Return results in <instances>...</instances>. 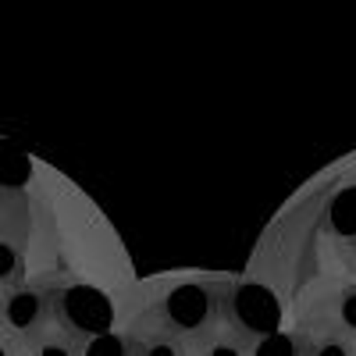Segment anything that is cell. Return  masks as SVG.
I'll use <instances>...</instances> for the list:
<instances>
[{
  "label": "cell",
  "instance_id": "obj_13",
  "mask_svg": "<svg viewBox=\"0 0 356 356\" xmlns=\"http://www.w3.org/2000/svg\"><path fill=\"white\" fill-rule=\"evenodd\" d=\"M18 278H22V253L8 243H0V285L15 289Z\"/></svg>",
  "mask_w": 356,
  "mask_h": 356
},
{
  "label": "cell",
  "instance_id": "obj_5",
  "mask_svg": "<svg viewBox=\"0 0 356 356\" xmlns=\"http://www.w3.org/2000/svg\"><path fill=\"white\" fill-rule=\"evenodd\" d=\"M324 232L335 239V246L356 253V186H342L324 207Z\"/></svg>",
  "mask_w": 356,
  "mask_h": 356
},
{
  "label": "cell",
  "instance_id": "obj_10",
  "mask_svg": "<svg viewBox=\"0 0 356 356\" xmlns=\"http://www.w3.org/2000/svg\"><path fill=\"white\" fill-rule=\"evenodd\" d=\"M253 356H307V332H303V324H300V328H292V332L282 328L275 335L257 339Z\"/></svg>",
  "mask_w": 356,
  "mask_h": 356
},
{
  "label": "cell",
  "instance_id": "obj_9",
  "mask_svg": "<svg viewBox=\"0 0 356 356\" xmlns=\"http://www.w3.org/2000/svg\"><path fill=\"white\" fill-rule=\"evenodd\" d=\"M307 332V356H356V339L339 328H303Z\"/></svg>",
  "mask_w": 356,
  "mask_h": 356
},
{
  "label": "cell",
  "instance_id": "obj_11",
  "mask_svg": "<svg viewBox=\"0 0 356 356\" xmlns=\"http://www.w3.org/2000/svg\"><path fill=\"white\" fill-rule=\"evenodd\" d=\"M328 328H339V332L356 339V282L342 285L339 296L332 300V324H328Z\"/></svg>",
  "mask_w": 356,
  "mask_h": 356
},
{
  "label": "cell",
  "instance_id": "obj_2",
  "mask_svg": "<svg viewBox=\"0 0 356 356\" xmlns=\"http://www.w3.org/2000/svg\"><path fill=\"white\" fill-rule=\"evenodd\" d=\"M54 300V324L65 328L79 339H97V335H107L111 324H114V307L111 300L93 289V285H68V289H57L50 292Z\"/></svg>",
  "mask_w": 356,
  "mask_h": 356
},
{
  "label": "cell",
  "instance_id": "obj_7",
  "mask_svg": "<svg viewBox=\"0 0 356 356\" xmlns=\"http://www.w3.org/2000/svg\"><path fill=\"white\" fill-rule=\"evenodd\" d=\"M86 353V339L50 324L47 332H40L33 342H25V356H82Z\"/></svg>",
  "mask_w": 356,
  "mask_h": 356
},
{
  "label": "cell",
  "instance_id": "obj_12",
  "mask_svg": "<svg viewBox=\"0 0 356 356\" xmlns=\"http://www.w3.org/2000/svg\"><path fill=\"white\" fill-rule=\"evenodd\" d=\"M82 356H132L129 335H114V332L97 335V339L86 342V353H82Z\"/></svg>",
  "mask_w": 356,
  "mask_h": 356
},
{
  "label": "cell",
  "instance_id": "obj_6",
  "mask_svg": "<svg viewBox=\"0 0 356 356\" xmlns=\"http://www.w3.org/2000/svg\"><path fill=\"white\" fill-rule=\"evenodd\" d=\"M129 349H132V356H193V346L189 342L175 339L171 332L157 328V324H150L146 317H139L132 324Z\"/></svg>",
  "mask_w": 356,
  "mask_h": 356
},
{
  "label": "cell",
  "instance_id": "obj_14",
  "mask_svg": "<svg viewBox=\"0 0 356 356\" xmlns=\"http://www.w3.org/2000/svg\"><path fill=\"white\" fill-rule=\"evenodd\" d=\"M353 267H356V257H353Z\"/></svg>",
  "mask_w": 356,
  "mask_h": 356
},
{
  "label": "cell",
  "instance_id": "obj_4",
  "mask_svg": "<svg viewBox=\"0 0 356 356\" xmlns=\"http://www.w3.org/2000/svg\"><path fill=\"white\" fill-rule=\"evenodd\" d=\"M50 324H54L50 292L29 289V285L4 289V296H0V332L15 335L25 346V342H33L40 332H47Z\"/></svg>",
  "mask_w": 356,
  "mask_h": 356
},
{
  "label": "cell",
  "instance_id": "obj_8",
  "mask_svg": "<svg viewBox=\"0 0 356 356\" xmlns=\"http://www.w3.org/2000/svg\"><path fill=\"white\" fill-rule=\"evenodd\" d=\"M253 346H257V339H250V335H243V332H235V328L225 324L221 332L203 339L193 349V356H253Z\"/></svg>",
  "mask_w": 356,
  "mask_h": 356
},
{
  "label": "cell",
  "instance_id": "obj_1",
  "mask_svg": "<svg viewBox=\"0 0 356 356\" xmlns=\"http://www.w3.org/2000/svg\"><path fill=\"white\" fill-rule=\"evenodd\" d=\"M228 289L232 282H178L143 317L196 349L228 324Z\"/></svg>",
  "mask_w": 356,
  "mask_h": 356
},
{
  "label": "cell",
  "instance_id": "obj_3",
  "mask_svg": "<svg viewBox=\"0 0 356 356\" xmlns=\"http://www.w3.org/2000/svg\"><path fill=\"white\" fill-rule=\"evenodd\" d=\"M228 328L250 339L282 332V303L278 296L257 282H232L228 289Z\"/></svg>",
  "mask_w": 356,
  "mask_h": 356
}]
</instances>
